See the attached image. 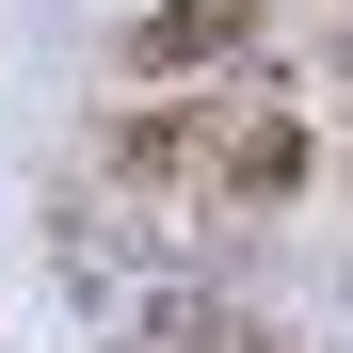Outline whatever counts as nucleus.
Here are the masks:
<instances>
[{"label":"nucleus","instance_id":"nucleus-1","mask_svg":"<svg viewBox=\"0 0 353 353\" xmlns=\"http://www.w3.org/2000/svg\"><path fill=\"white\" fill-rule=\"evenodd\" d=\"M321 176V129H305V97H273L257 65H225L209 81V193H193V225H209V257L241 241V225H273L289 193Z\"/></svg>","mask_w":353,"mask_h":353},{"label":"nucleus","instance_id":"nucleus-2","mask_svg":"<svg viewBox=\"0 0 353 353\" xmlns=\"http://www.w3.org/2000/svg\"><path fill=\"white\" fill-rule=\"evenodd\" d=\"M273 48V0H145L112 32V81H225Z\"/></svg>","mask_w":353,"mask_h":353},{"label":"nucleus","instance_id":"nucleus-3","mask_svg":"<svg viewBox=\"0 0 353 353\" xmlns=\"http://www.w3.org/2000/svg\"><path fill=\"white\" fill-rule=\"evenodd\" d=\"M145 353H289V321H257L241 289H176V305L145 321Z\"/></svg>","mask_w":353,"mask_h":353},{"label":"nucleus","instance_id":"nucleus-4","mask_svg":"<svg viewBox=\"0 0 353 353\" xmlns=\"http://www.w3.org/2000/svg\"><path fill=\"white\" fill-rule=\"evenodd\" d=\"M337 193H353V129H337Z\"/></svg>","mask_w":353,"mask_h":353}]
</instances>
